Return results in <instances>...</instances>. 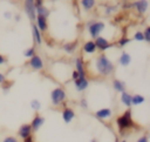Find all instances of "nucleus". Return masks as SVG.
Masks as SVG:
<instances>
[{
	"mask_svg": "<svg viewBox=\"0 0 150 142\" xmlns=\"http://www.w3.org/2000/svg\"><path fill=\"white\" fill-rule=\"evenodd\" d=\"M96 68H97V70H98L101 74L108 75V74H110V73L112 72L114 65L109 61V59H108L104 54H101V55L98 56L97 61H96Z\"/></svg>",
	"mask_w": 150,
	"mask_h": 142,
	"instance_id": "f257e3e1",
	"label": "nucleus"
},
{
	"mask_svg": "<svg viewBox=\"0 0 150 142\" xmlns=\"http://www.w3.org/2000/svg\"><path fill=\"white\" fill-rule=\"evenodd\" d=\"M117 124L120 128H129L132 126V120H131V110L128 109L125 110V113L121 116L117 117Z\"/></svg>",
	"mask_w": 150,
	"mask_h": 142,
	"instance_id": "f03ea898",
	"label": "nucleus"
},
{
	"mask_svg": "<svg viewBox=\"0 0 150 142\" xmlns=\"http://www.w3.org/2000/svg\"><path fill=\"white\" fill-rule=\"evenodd\" d=\"M50 96H52V102H53L54 104H60V103L64 100L66 93H64V90H63L62 88H55V89L52 92Z\"/></svg>",
	"mask_w": 150,
	"mask_h": 142,
	"instance_id": "7ed1b4c3",
	"label": "nucleus"
},
{
	"mask_svg": "<svg viewBox=\"0 0 150 142\" xmlns=\"http://www.w3.org/2000/svg\"><path fill=\"white\" fill-rule=\"evenodd\" d=\"M88 27H89L90 35H91L93 38H95V36H97L98 33L104 28V23H103V22H90V23L88 25Z\"/></svg>",
	"mask_w": 150,
	"mask_h": 142,
	"instance_id": "20e7f679",
	"label": "nucleus"
},
{
	"mask_svg": "<svg viewBox=\"0 0 150 142\" xmlns=\"http://www.w3.org/2000/svg\"><path fill=\"white\" fill-rule=\"evenodd\" d=\"M25 11L27 13V16L30 19V20H34L35 19V7H34V1L32 0H28L25 2Z\"/></svg>",
	"mask_w": 150,
	"mask_h": 142,
	"instance_id": "39448f33",
	"label": "nucleus"
},
{
	"mask_svg": "<svg viewBox=\"0 0 150 142\" xmlns=\"http://www.w3.org/2000/svg\"><path fill=\"white\" fill-rule=\"evenodd\" d=\"M29 65H30V67H32L33 69H35V70L41 69V68L43 67L42 60H41V58H40V56H38V55H34V56H32V58H30Z\"/></svg>",
	"mask_w": 150,
	"mask_h": 142,
	"instance_id": "423d86ee",
	"label": "nucleus"
},
{
	"mask_svg": "<svg viewBox=\"0 0 150 142\" xmlns=\"http://www.w3.org/2000/svg\"><path fill=\"white\" fill-rule=\"evenodd\" d=\"M95 46H96L97 48H100L101 50H104V49L109 48L111 45L108 43V40H107V39L102 38V36H98V38L96 39V41H95Z\"/></svg>",
	"mask_w": 150,
	"mask_h": 142,
	"instance_id": "0eeeda50",
	"label": "nucleus"
},
{
	"mask_svg": "<svg viewBox=\"0 0 150 142\" xmlns=\"http://www.w3.org/2000/svg\"><path fill=\"white\" fill-rule=\"evenodd\" d=\"M75 86L77 88V90H84L88 87V80L84 76H80L77 80H75Z\"/></svg>",
	"mask_w": 150,
	"mask_h": 142,
	"instance_id": "6e6552de",
	"label": "nucleus"
},
{
	"mask_svg": "<svg viewBox=\"0 0 150 142\" xmlns=\"http://www.w3.org/2000/svg\"><path fill=\"white\" fill-rule=\"evenodd\" d=\"M30 130H32L30 124H22L20 127V129H19V135L25 140L28 136H30Z\"/></svg>",
	"mask_w": 150,
	"mask_h": 142,
	"instance_id": "1a4fd4ad",
	"label": "nucleus"
},
{
	"mask_svg": "<svg viewBox=\"0 0 150 142\" xmlns=\"http://www.w3.org/2000/svg\"><path fill=\"white\" fill-rule=\"evenodd\" d=\"M43 122H45V119L42 117V116H35L34 119H33V121H32V124H30V128H33L34 130H38L42 124H43Z\"/></svg>",
	"mask_w": 150,
	"mask_h": 142,
	"instance_id": "9d476101",
	"label": "nucleus"
},
{
	"mask_svg": "<svg viewBox=\"0 0 150 142\" xmlns=\"http://www.w3.org/2000/svg\"><path fill=\"white\" fill-rule=\"evenodd\" d=\"M74 116H75V114H74V111H73L70 108H66V109L63 110V113H62V117H63V121H64L66 123H69V122L73 120Z\"/></svg>",
	"mask_w": 150,
	"mask_h": 142,
	"instance_id": "9b49d317",
	"label": "nucleus"
},
{
	"mask_svg": "<svg viewBox=\"0 0 150 142\" xmlns=\"http://www.w3.org/2000/svg\"><path fill=\"white\" fill-rule=\"evenodd\" d=\"M95 49H96V46H95V42H94V41H88V42H86L84 46H83V50H84L86 53H88V54L94 53Z\"/></svg>",
	"mask_w": 150,
	"mask_h": 142,
	"instance_id": "f8f14e48",
	"label": "nucleus"
},
{
	"mask_svg": "<svg viewBox=\"0 0 150 142\" xmlns=\"http://www.w3.org/2000/svg\"><path fill=\"white\" fill-rule=\"evenodd\" d=\"M111 115V110L108 109V108H103V109H100L96 111V116L98 119H107Z\"/></svg>",
	"mask_w": 150,
	"mask_h": 142,
	"instance_id": "ddd939ff",
	"label": "nucleus"
},
{
	"mask_svg": "<svg viewBox=\"0 0 150 142\" xmlns=\"http://www.w3.org/2000/svg\"><path fill=\"white\" fill-rule=\"evenodd\" d=\"M75 66H76V72L80 74V76H84V70H83V61L81 58L75 59Z\"/></svg>",
	"mask_w": 150,
	"mask_h": 142,
	"instance_id": "4468645a",
	"label": "nucleus"
},
{
	"mask_svg": "<svg viewBox=\"0 0 150 142\" xmlns=\"http://www.w3.org/2000/svg\"><path fill=\"white\" fill-rule=\"evenodd\" d=\"M134 6L137 8V11L139 13H144L148 8V1H137L134 4Z\"/></svg>",
	"mask_w": 150,
	"mask_h": 142,
	"instance_id": "2eb2a0df",
	"label": "nucleus"
},
{
	"mask_svg": "<svg viewBox=\"0 0 150 142\" xmlns=\"http://www.w3.org/2000/svg\"><path fill=\"white\" fill-rule=\"evenodd\" d=\"M121 102L124 103L127 107H130L131 106V95L125 93V92H123L122 95H121Z\"/></svg>",
	"mask_w": 150,
	"mask_h": 142,
	"instance_id": "dca6fc26",
	"label": "nucleus"
},
{
	"mask_svg": "<svg viewBox=\"0 0 150 142\" xmlns=\"http://www.w3.org/2000/svg\"><path fill=\"white\" fill-rule=\"evenodd\" d=\"M36 21H38V26H36V27H39L41 31H46V29H47V21H46V18L38 15Z\"/></svg>",
	"mask_w": 150,
	"mask_h": 142,
	"instance_id": "f3484780",
	"label": "nucleus"
},
{
	"mask_svg": "<svg viewBox=\"0 0 150 142\" xmlns=\"http://www.w3.org/2000/svg\"><path fill=\"white\" fill-rule=\"evenodd\" d=\"M130 61H131L130 55H129L128 53L123 52L122 55H121V58H120V63H121L122 66H128V65L130 63Z\"/></svg>",
	"mask_w": 150,
	"mask_h": 142,
	"instance_id": "a211bd4d",
	"label": "nucleus"
},
{
	"mask_svg": "<svg viewBox=\"0 0 150 142\" xmlns=\"http://www.w3.org/2000/svg\"><path fill=\"white\" fill-rule=\"evenodd\" d=\"M33 36H34V41L35 43L40 45L41 43V35H40V32L36 27V25H33Z\"/></svg>",
	"mask_w": 150,
	"mask_h": 142,
	"instance_id": "6ab92c4d",
	"label": "nucleus"
},
{
	"mask_svg": "<svg viewBox=\"0 0 150 142\" xmlns=\"http://www.w3.org/2000/svg\"><path fill=\"white\" fill-rule=\"evenodd\" d=\"M76 47H77V41H73V42L66 43V45L63 46V49H64L67 53H73Z\"/></svg>",
	"mask_w": 150,
	"mask_h": 142,
	"instance_id": "aec40b11",
	"label": "nucleus"
},
{
	"mask_svg": "<svg viewBox=\"0 0 150 142\" xmlns=\"http://www.w3.org/2000/svg\"><path fill=\"white\" fill-rule=\"evenodd\" d=\"M112 86H114V88H115L117 92H122V93L124 92V83L121 82L120 80H114Z\"/></svg>",
	"mask_w": 150,
	"mask_h": 142,
	"instance_id": "412c9836",
	"label": "nucleus"
},
{
	"mask_svg": "<svg viewBox=\"0 0 150 142\" xmlns=\"http://www.w3.org/2000/svg\"><path fill=\"white\" fill-rule=\"evenodd\" d=\"M35 9L38 11V14H39L40 16H43V18H46V16H48V15H49V11H48L46 7H43V6L36 7Z\"/></svg>",
	"mask_w": 150,
	"mask_h": 142,
	"instance_id": "4be33fe9",
	"label": "nucleus"
},
{
	"mask_svg": "<svg viewBox=\"0 0 150 142\" xmlns=\"http://www.w3.org/2000/svg\"><path fill=\"white\" fill-rule=\"evenodd\" d=\"M142 102H144V96H142V95H134V96H131V103L132 104H139Z\"/></svg>",
	"mask_w": 150,
	"mask_h": 142,
	"instance_id": "5701e85b",
	"label": "nucleus"
},
{
	"mask_svg": "<svg viewBox=\"0 0 150 142\" xmlns=\"http://www.w3.org/2000/svg\"><path fill=\"white\" fill-rule=\"evenodd\" d=\"M81 5L83 6V8L89 9V8H91V7L95 5V2H94L93 0H82V1H81Z\"/></svg>",
	"mask_w": 150,
	"mask_h": 142,
	"instance_id": "b1692460",
	"label": "nucleus"
},
{
	"mask_svg": "<svg viewBox=\"0 0 150 142\" xmlns=\"http://www.w3.org/2000/svg\"><path fill=\"white\" fill-rule=\"evenodd\" d=\"M30 107H32L34 110H39L40 107H41V103H40L38 100H32V102H30Z\"/></svg>",
	"mask_w": 150,
	"mask_h": 142,
	"instance_id": "393cba45",
	"label": "nucleus"
},
{
	"mask_svg": "<svg viewBox=\"0 0 150 142\" xmlns=\"http://www.w3.org/2000/svg\"><path fill=\"white\" fill-rule=\"evenodd\" d=\"M23 55H25V56H27V58H32V56H34V48L32 47V48L26 49V50H25V53H23Z\"/></svg>",
	"mask_w": 150,
	"mask_h": 142,
	"instance_id": "a878e982",
	"label": "nucleus"
},
{
	"mask_svg": "<svg viewBox=\"0 0 150 142\" xmlns=\"http://www.w3.org/2000/svg\"><path fill=\"white\" fill-rule=\"evenodd\" d=\"M143 38L145 39V41H150V27H146L143 34Z\"/></svg>",
	"mask_w": 150,
	"mask_h": 142,
	"instance_id": "bb28decb",
	"label": "nucleus"
},
{
	"mask_svg": "<svg viewBox=\"0 0 150 142\" xmlns=\"http://www.w3.org/2000/svg\"><path fill=\"white\" fill-rule=\"evenodd\" d=\"M136 40H138V41H142L144 38H143V33L142 32H136L135 33V36H134Z\"/></svg>",
	"mask_w": 150,
	"mask_h": 142,
	"instance_id": "cd10ccee",
	"label": "nucleus"
},
{
	"mask_svg": "<svg viewBox=\"0 0 150 142\" xmlns=\"http://www.w3.org/2000/svg\"><path fill=\"white\" fill-rule=\"evenodd\" d=\"M130 41V39H127V38H123V39H121V40H118V45L120 46H124V45H127L128 42Z\"/></svg>",
	"mask_w": 150,
	"mask_h": 142,
	"instance_id": "c85d7f7f",
	"label": "nucleus"
},
{
	"mask_svg": "<svg viewBox=\"0 0 150 142\" xmlns=\"http://www.w3.org/2000/svg\"><path fill=\"white\" fill-rule=\"evenodd\" d=\"M4 142H16V140H15L14 137H11V136H8V137H6V138L4 140Z\"/></svg>",
	"mask_w": 150,
	"mask_h": 142,
	"instance_id": "c756f323",
	"label": "nucleus"
},
{
	"mask_svg": "<svg viewBox=\"0 0 150 142\" xmlns=\"http://www.w3.org/2000/svg\"><path fill=\"white\" fill-rule=\"evenodd\" d=\"M79 77H80V74H79L76 70H74V72H73V79H74V81H75V80H77Z\"/></svg>",
	"mask_w": 150,
	"mask_h": 142,
	"instance_id": "7c9ffc66",
	"label": "nucleus"
},
{
	"mask_svg": "<svg viewBox=\"0 0 150 142\" xmlns=\"http://www.w3.org/2000/svg\"><path fill=\"white\" fill-rule=\"evenodd\" d=\"M137 142H148V137L144 135V136H142L141 138H138V141Z\"/></svg>",
	"mask_w": 150,
	"mask_h": 142,
	"instance_id": "2f4dec72",
	"label": "nucleus"
},
{
	"mask_svg": "<svg viewBox=\"0 0 150 142\" xmlns=\"http://www.w3.org/2000/svg\"><path fill=\"white\" fill-rule=\"evenodd\" d=\"M81 104L84 107V108H87L88 107V104H87V101H86V99H82V101H81Z\"/></svg>",
	"mask_w": 150,
	"mask_h": 142,
	"instance_id": "473e14b6",
	"label": "nucleus"
},
{
	"mask_svg": "<svg viewBox=\"0 0 150 142\" xmlns=\"http://www.w3.org/2000/svg\"><path fill=\"white\" fill-rule=\"evenodd\" d=\"M23 142H33V138H32V136H28L27 138H25V140H23Z\"/></svg>",
	"mask_w": 150,
	"mask_h": 142,
	"instance_id": "72a5a7b5",
	"label": "nucleus"
},
{
	"mask_svg": "<svg viewBox=\"0 0 150 142\" xmlns=\"http://www.w3.org/2000/svg\"><path fill=\"white\" fill-rule=\"evenodd\" d=\"M0 82H5V76L1 73H0Z\"/></svg>",
	"mask_w": 150,
	"mask_h": 142,
	"instance_id": "f704fd0d",
	"label": "nucleus"
},
{
	"mask_svg": "<svg viewBox=\"0 0 150 142\" xmlns=\"http://www.w3.org/2000/svg\"><path fill=\"white\" fill-rule=\"evenodd\" d=\"M5 62V59H4V56L2 55H0V65H2Z\"/></svg>",
	"mask_w": 150,
	"mask_h": 142,
	"instance_id": "c9c22d12",
	"label": "nucleus"
},
{
	"mask_svg": "<svg viewBox=\"0 0 150 142\" xmlns=\"http://www.w3.org/2000/svg\"><path fill=\"white\" fill-rule=\"evenodd\" d=\"M5 18H11V13L6 12V13H5Z\"/></svg>",
	"mask_w": 150,
	"mask_h": 142,
	"instance_id": "e433bc0d",
	"label": "nucleus"
},
{
	"mask_svg": "<svg viewBox=\"0 0 150 142\" xmlns=\"http://www.w3.org/2000/svg\"><path fill=\"white\" fill-rule=\"evenodd\" d=\"M90 142H97V141H96V140H95V138H93V140H91V141H90Z\"/></svg>",
	"mask_w": 150,
	"mask_h": 142,
	"instance_id": "4c0bfd02",
	"label": "nucleus"
},
{
	"mask_svg": "<svg viewBox=\"0 0 150 142\" xmlns=\"http://www.w3.org/2000/svg\"><path fill=\"white\" fill-rule=\"evenodd\" d=\"M122 142H125V141H122Z\"/></svg>",
	"mask_w": 150,
	"mask_h": 142,
	"instance_id": "58836bf2",
	"label": "nucleus"
}]
</instances>
